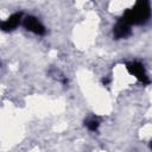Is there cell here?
<instances>
[{"instance_id":"1","label":"cell","mask_w":152,"mask_h":152,"mask_svg":"<svg viewBox=\"0 0 152 152\" xmlns=\"http://www.w3.org/2000/svg\"><path fill=\"white\" fill-rule=\"evenodd\" d=\"M151 13L152 11H151L150 2L146 0H139L131 8L126 10L119 19L129 26L144 25L150 20Z\"/></svg>"},{"instance_id":"2","label":"cell","mask_w":152,"mask_h":152,"mask_svg":"<svg viewBox=\"0 0 152 152\" xmlns=\"http://www.w3.org/2000/svg\"><path fill=\"white\" fill-rule=\"evenodd\" d=\"M126 69L127 71L133 75L139 82H141L142 84H148L150 83V78L147 76V72H146V69H145V65L139 62V61H131V62H127L126 63Z\"/></svg>"},{"instance_id":"3","label":"cell","mask_w":152,"mask_h":152,"mask_svg":"<svg viewBox=\"0 0 152 152\" xmlns=\"http://www.w3.org/2000/svg\"><path fill=\"white\" fill-rule=\"evenodd\" d=\"M23 25H24L25 30H27L34 34H38V36H43L46 32L45 26L38 20V18H36L33 15H26L23 19Z\"/></svg>"},{"instance_id":"4","label":"cell","mask_w":152,"mask_h":152,"mask_svg":"<svg viewBox=\"0 0 152 152\" xmlns=\"http://www.w3.org/2000/svg\"><path fill=\"white\" fill-rule=\"evenodd\" d=\"M21 18H23V12H15L13 14H11L6 20L1 21L0 27L4 32H11L14 31L21 23Z\"/></svg>"},{"instance_id":"5","label":"cell","mask_w":152,"mask_h":152,"mask_svg":"<svg viewBox=\"0 0 152 152\" xmlns=\"http://www.w3.org/2000/svg\"><path fill=\"white\" fill-rule=\"evenodd\" d=\"M132 33L131 26L125 24L124 21H121L120 19H118L116 24L113 26V37L114 39H124L129 37Z\"/></svg>"},{"instance_id":"6","label":"cell","mask_w":152,"mask_h":152,"mask_svg":"<svg viewBox=\"0 0 152 152\" xmlns=\"http://www.w3.org/2000/svg\"><path fill=\"white\" fill-rule=\"evenodd\" d=\"M84 125L87 126V128H88L89 131L95 132V131H97V128H99V126H100V122H99V120H96L95 118H90V119H87V120L84 121Z\"/></svg>"},{"instance_id":"7","label":"cell","mask_w":152,"mask_h":152,"mask_svg":"<svg viewBox=\"0 0 152 152\" xmlns=\"http://www.w3.org/2000/svg\"><path fill=\"white\" fill-rule=\"evenodd\" d=\"M150 147L152 148V140H151V142H150Z\"/></svg>"}]
</instances>
